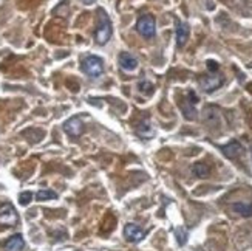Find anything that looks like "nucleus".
I'll list each match as a JSON object with an SVG mask.
<instances>
[{"label":"nucleus","mask_w":252,"mask_h":251,"mask_svg":"<svg viewBox=\"0 0 252 251\" xmlns=\"http://www.w3.org/2000/svg\"><path fill=\"white\" fill-rule=\"evenodd\" d=\"M82 2L85 3V5H91L93 2H96V0H82Z\"/></svg>","instance_id":"20"},{"label":"nucleus","mask_w":252,"mask_h":251,"mask_svg":"<svg viewBox=\"0 0 252 251\" xmlns=\"http://www.w3.org/2000/svg\"><path fill=\"white\" fill-rule=\"evenodd\" d=\"M36 198L39 202H45V200H55V198H57V194L55 191L51 189H42L36 194Z\"/></svg>","instance_id":"14"},{"label":"nucleus","mask_w":252,"mask_h":251,"mask_svg":"<svg viewBox=\"0 0 252 251\" xmlns=\"http://www.w3.org/2000/svg\"><path fill=\"white\" fill-rule=\"evenodd\" d=\"M175 234H176V240H178V244H180V245H184L187 242V231L184 228H176Z\"/></svg>","instance_id":"16"},{"label":"nucleus","mask_w":252,"mask_h":251,"mask_svg":"<svg viewBox=\"0 0 252 251\" xmlns=\"http://www.w3.org/2000/svg\"><path fill=\"white\" fill-rule=\"evenodd\" d=\"M144 231L138 226V225H135V223H127L124 226V237L129 240V242L132 244H138L141 242V240L144 239Z\"/></svg>","instance_id":"7"},{"label":"nucleus","mask_w":252,"mask_h":251,"mask_svg":"<svg viewBox=\"0 0 252 251\" xmlns=\"http://www.w3.org/2000/svg\"><path fill=\"white\" fill-rule=\"evenodd\" d=\"M64 130L67 135H70V137L73 138H78L82 135L84 132V124H82V120L79 117H73L70 118L65 124H64Z\"/></svg>","instance_id":"6"},{"label":"nucleus","mask_w":252,"mask_h":251,"mask_svg":"<svg viewBox=\"0 0 252 251\" xmlns=\"http://www.w3.org/2000/svg\"><path fill=\"white\" fill-rule=\"evenodd\" d=\"M136 132H138L141 137H144V138H150V137H153V129L150 127V124L149 123H142L141 126H138V129H136Z\"/></svg>","instance_id":"15"},{"label":"nucleus","mask_w":252,"mask_h":251,"mask_svg":"<svg viewBox=\"0 0 252 251\" xmlns=\"http://www.w3.org/2000/svg\"><path fill=\"white\" fill-rule=\"evenodd\" d=\"M222 152H223V155L226 157V158L234 160V158H238V157L243 154V146H241L238 141H230L229 144L223 146Z\"/></svg>","instance_id":"10"},{"label":"nucleus","mask_w":252,"mask_h":251,"mask_svg":"<svg viewBox=\"0 0 252 251\" xmlns=\"http://www.w3.org/2000/svg\"><path fill=\"white\" fill-rule=\"evenodd\" d=\"M140 90L144 93V95H152V93H153V86H152L150 82L142 81V82H140Z\"/></svg>","instance_id":"17"},{"label":"nucleus","mask_w":252,"mask_h":251,"mask_svg":"<svg viewBox=\"0 0 252 251\" xmlns=\"http://www.w3.org/2000/svg\"><path fill=\"white\" fill-rule=\"evenodd\" d=\"M192 172L199 177V179H206L211 174V167H209L206 163H195L194 167H192Z\"/></svg>","instance_id":"13"},{"label":"nucleus","mask_w":252,"mask_h":251,"mask_svg":"<svg viewBox=\"0 0 252 251\" xmlns=\"http://www.w3.org/2000/svg\"><path fill=\"white\" fill-rule=\"evenodd\" d=\"M199 87H201L206 93L215 92L224 84V78L222 75H211V76H201L199 78Z\"/></svg>","instance_id":"5"},{"label":"nucleus","mask_w":252,"mask_h":251,"mask_svg":"<svg viewBox=\"0 0 252 251\" xmlns=\"http://www.w3.org/2000/svg\"><path fill=\"white\" fill-rule=\"evenodd\" d=\"M189 34H191V28L186 22H176V31H175V36H176V45L178 47H184L186 42L189 39Z\"/></svg>","instance_id":"9"},{"label":"nucleus","mask_w":252,"mask_h":251,"mask_svg":"<svg viewBox=\"0 0 252 251\" xmlns=\"http://www.w3.org/2000/svg\"><path fill=\"white\" fill-rule=\"evenodd\" d=\"M206 64H207V68H209V71H212V73H215V71L218 70V64H217V62H215V61H207V62H206Z\"/></svg>","instance_id":"19"},{"label":"nucleus","mask_w":252,"mask_h":251,"mask_svg":"<svg viewBox=\"0 0 252 251\" xmlns=\"http://www.w3.org/2000/svg\"><path fill=\"white\" fill-rule=\"evenodd\" d=\"M82 71L88 75L90 78H99L104 73V61L99 56L88 55L82 59Z\"/></svg>","instance_id":"2"},{"label":"nucleus","mask_w":252,"mask_h":251,"mask_svg":"<svg viewBox=\"0 0 252 251\" xmlns=\"http://www.w3.org/2000/svg\"><path fill=\"white\" fill-rule=\"evenodd\" d=\"M19 222V216L11 203H5L0 206V225L14 226Z\"/></svg>","instance_id":"4"},{"label":"nucleus","mask_w":252,"mask_h":251,"mask_svg":"<svg viewBox=\"0 0 252 251\" xmlns=\"http://www.w3.org/2000/svg\"><path fill=\"white\" fill-rule=\"evenodd\" d=\"M136 30H138V33L147 39H150L155 36V31H156V25H155V19L153 16L150 14H144L138 19V22H136Z\"/></svg>","instance_id":"3"},{"label":"nucleus","mask_w":252,"mask_h":251,"mask_svg":"<svg viewBox=\"0 0 252 251\" xmlns=\"http://www.w3.org/2000/svg\"><path fill=\"white\" fill-rule=\"evenodd\" d=\"M232 209L243 217H252V202H238L232 205Z\"/></svg>","instance_id":"12"},{"label":"nucleus","mask_w":252,"mask_h":251,"mask_svg":"<svg viewBox=\"0 0 252 251\" xmlns=\"http://www.w3.org/2000/svg\"><path fill=\"white\" fill-rule=\"evenodd\" d=\"M113 34V27L110 16L104 8H98L96 14V30H94V42L98 45H106Z\"/></svg>","instance_id":"1"},{"label":"nucleus","mask_w":252,"mask_h":251,"mask_svg":"<svg viewBox=\"0 0 252 251\" xmlns=\"http://www.w3.org/2000/svg\"><path fill=\"white\" fill-rule=\"evenodd\" d=\"M119 65L122 70L125 71H133L138 68V59H136L135 56H132L130 53H127V51H122V53H119Z\"/></svg>","instance_id":"8"},{"label":"nucleus","mask_w":252,"mask_h":251,"mask_svg":"<svg viewBox=\"0 0 252 251\" xmlns=\"http://www.w3.org/2000/svg\"><path fill=\"white\" fill-rule=\"evenodd\" d=\"M24 247H25V240H24V237L20 236V234L13 236V237L9 239L8 242L5 244V250H6V251H20Z\"/></svg>","instance_id":"11"},{"label":"nucleus","mask_w":252,"mask_h":251,"mask_svg":"<svg viewBox=\"0 0 252 251\" xmlns=\"http://www.w3.org/2000/svg\"><path fill=\"white\" fill-rule=\"evenodd\" d=\"M31 200H33V194L28 192V191H25V192H22V194L19 195V202H20V205H22V206H27Z\"/></svg>","instance_id":"18"}]
</instances>
